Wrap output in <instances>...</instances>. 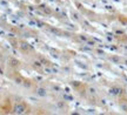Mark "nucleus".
Masks as SVG:
<instances>
[{"instance_id":"1","label":"nucleus","mask_w":127,"mask_h":115,"mask_svg":"<svg viewBox=\"0 0 127 115\" xmlns=\"http://www.w3.org/2000/svg\"><path fill=\"white\" fill-rule=\"evenodd\" d=\"M27 112V107L25 103H17L14 106V113L17 114H25Z\"/></svg>"},{"instance_id":"2","label":"nucleus","mask_w":127,"mask_h":115,"mask_svg":"<svg viewBox=\"0 0 127 115\" xmlns=\"http://www.w3.org/2000/svg\"><path fill=\"white\" fill-rule=\"evenodd\" d=\"M109 93L112 94V95H119V94H121V89L120 88H112Z\"/></svg>"},{"instance_id":"3","label":"nucleus","mask_w":127,"mask_h":115,"mask_svg":"<svg viewBox=\"0 0 127 115\" xmlns=\"http://www.w3.org/2000/svg\"><path fill=\"white\" fill-rule=\"evenodd\" d=\"M36 94L40 95V96H45L46 95V89L45 88H38V89H36Z\"/></svg>"}]
</instances>
